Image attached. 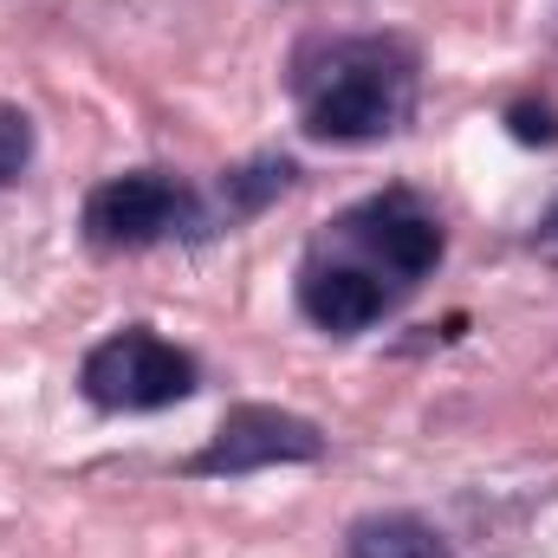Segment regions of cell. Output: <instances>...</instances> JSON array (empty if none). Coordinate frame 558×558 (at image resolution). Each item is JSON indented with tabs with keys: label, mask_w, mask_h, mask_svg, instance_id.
Wrapping results in <instances>:
<instances>
[{
	"label": "cell",
	"mask_w": 558,
	"mask_h": 558,
	"mask_svg": "<svg viewBox=\"0 0 558 558\" xmlns=\"http://www.w3.org/2000/svg\"><path fill=\"white\" fill-rule=\"evenodd\" d=\"M539 247H546V254H558V202L546 208V221H539Z\"/></svg>",
	"instance_id": "11"
},
{
	"label": "cell",
	"mask_w": 558,
	"mask_h": 558,
	"mask_svg": "<svg viewBox=\"0 0 558 558\" xmlns=\"http://www.w3.org/2000/svg\"><path fill=\"white\" fill-rule=\"evenodd\" d=\"M351 558H454V553L416 513H371V520L351 526Z\"/></svg>",
	"instance_id": "7"
},
{
	"label": "cell",
	"mask_w": 558,
	"mask_h": 558,
	"mask_svg": "<svg viewBox=\"0 0 558 558\" xmlns=\"http://www.w3.org/2000/svg\"><path fill=\"white\" fill-rule=\"evenodd\" d=\"M416 65L397 39H351L331 46L325 72L305 85V131L325 143H377L410 118Z\"/></svg>",
	"instance_id": "1"
},
{
	"label": "cell",
	"mask_w": 558,
	"mask_h": 558,
	"mask_svg": "<svg viewBox=\"0 0 558 558\" xmlns=\"http://www.w3.org/2000/svg\"><path fill=\"white\" fill-rule=\"evenodd\" d=\"M318 454H325V435L305 416L241 403L215 428V441L195 454V474H254V468H274V461H318Z\"/></svg>",
	"instance_id": "4"
},
{
	"label": "cell",
	"mask_w": 558,
	"mask_h": 558,
	"mask_svg": "<svg viewBox=\"0 0 558 558\" xmlns=\"http://www.w3.org/2000/svg\"><path fill=\"white\" fill-rule=\"evenodd\" d=\"M299 305L325 331H364V325L384 318L390 286L377 274H364V267H325V260H312L305 279H299Z\"/></svg>",
	"instance_id": "6"
},
{
	"label": "cell",
	"mask_w": 558,
	"mask_h": 558,
	"mask_svg": "<svg viewBox=\"0 0 558 558\" xmlns=\"http://www.w3.org/2000/svg\"><path fill=\"white\" fill-rule=\"evenodd\" d=\"M344 234L371 260H384L390 274H403V279H422L441 260V221L422 208L416 195H377V202H364L357 215H344Z\"/></svg>",
	"instance_id": "5"
},
{
	"label": "cell",
	"mask_w": 558,
	"mask_h": 558,
	"mask_svg": "<svg viewBox=\"0 0 558 558\" xmlns=\"http://www.w3.org/2000/svg\"><path fill=\"white\" fill-rule=\"evenodd\" d=\"M26 156H33L26 118H20V111H0V182H13V175L26 169Z\"/></svg>",
	"instance_id": "9"
},
{
	"label": "cell",
	"mask_w": 558,
	"mask_h": 558,
	"mask_svg": "<svg viewBox=\"0 0 558 558\" xmlns=\"http://www.w3.org/2000/svg\"><path fill=\"white\" fill-rule=\"evenodd\" d=\"M189 221H195V195H189L175 175H162V169L111 175V182L92 189V202H85V234H92L98 247H111V254H124V247H156V241H169V234L189 228Z\"/></svg>",
	"instance_id": "3"
},
{
	"label": "cell",
	"mask_w": 558,
	"mask_h": 558,
	"mask_svg": "<svg viewBox=\"0 0 558 558\" xmlns=\"http://www.w3.org/2000/svg\"><path fill=\"white\" fill-rule=\"evenodd\" d=\"M513 137L520 143H553L558 137V124H553V111H533V105H513Z\"/></svg>",
	"instance_id": "10"
},
{
	"label": "cell",
	"mask_w": 558,
	"mask_h": 558,
	"mask_svg": "<svg viewBox=\"0 0 558 558\" xmlns=\"http://www.w3.org/2000/svg\"><path fill=\"white\" fill-rule=\"evenodd\" d=\"M78 384L98 410H169L195 390V357L156 338L149 325H124L85 351Z\"/></svg>",
	"instance_id": "2"
},
{
	"label": "cell",
	"mask_w": 558,
	"mask_h": 558,
	"mask_svg": "<svg viewBox=\"0 0 558 558\" xmlns=\"http://www.w3.org/2000/svg\"><path fill=\"white\" fill-rule=\"evenodd\" d=\"M286 182H292V162H274V156L267 162H247V169L228 175V202L234 208H260V202H274Z\"/></svg>",
	"instance_id": "8"
}]
</instances>
